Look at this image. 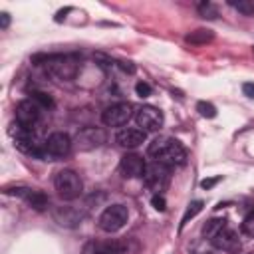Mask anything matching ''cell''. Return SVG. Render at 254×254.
<instances>
[{"instance_id": "6da1fadb", "label": "cell", "mask_w": 254, "mask_h": 254, "mask_svg": "<svg viewBox=\"0 0 254 254\" xmlns=\"http://www.w3.org/2000/svg\"><path fill=\"white\" fill-rule=\"evenodd\" d=\"M149 157L167 167H183L187 163V149L179 139L173 137H155L147 147Z\"/></svg>"}, {"instance_id": "7a4b0ae2", "label": "cell", "mask_w": 254, "mask_h": 254, "mask_svg": "<svg viewBox=\"0 0 254 254\" xmlns=\"http://www.w3.org/2000/svg\"><path fill=\"white\" fill-rule=\"evenodd\" d=\"M34 62L44 65V69L60 81H71L79 71V60L73 54H40L34 56Z\"/></svg>"}, {"instance_id": "3957f363", "label": "cell", "mask_w": 254, "mask_h": 254, "mask_svg": "<svg viewBox=\"0 0 254 254\" xmlns=\"http://www.w3.org/2000/svg\"><path fill=\"white\" fill-rule=\"evenodd\" d=\"M54 187L62 200H75L83 192V183L73 169H62L54 177Z\"/></svg>"}, {"instance_id": "277c9868", "label": "cell", "mask_w": 254, "mask_h": 254, "mask_svg": "<svg viewBox=\"0 0 254 254\" xmlns=\"http://www.w3.org/2000/svg\"><path fill=\"white\" fill-rule=\"evenodd\" d=\"M10 135L14 137V145L16 149H20L22 153H28V155H34V157H46V149H44V143L32 133V129H26L22 127L20 123H12L10 125Z\"/></svg>"}, {"instance_id": "5b68a950", "label": "cell", "mask_w": 254, "mask_h": 254, "mask_svg": "<svg viewBox=\"0 0 254 254\" xmlns=\"http://www.w3.org/2000/svg\"><path fill=\"white\" fill-rule=\"evenodd\" d=\"M143 183L155 194H163L169 189V183H171V167H167L163 163H157V161L149 163L145 173H143Z\"/></svg>"}, {"instance_id": "8992f818", "label": "cell", "mask_w": 254, "mask_h": 254, "mask_svg": "<svg viewBox=\"0 0 254 254\" xmlns=\"http://www.w3.org/2000/svg\"><path fill=\"white\" fill-rule=\"evenodd\" d=\"M127 220H129V208L125 206V204H109L101 214H99V220H97V224H99V228L103 230V232H117V230H121L125 224H127Z\"/></svg>"}, {"instance_id": "52a82bcc", "label": "cell", "mask_w": 254, "mask_h": 254, "mask_svg": "<svg viewBox=\"0 0 254 254\" xmlns=\"http://www.w3.org/2000/svg\"><path fill=\"white\" fill-rule=\"evenodd\" d=\"M107 141V133L103 127H83L75 133L73 145L77 151H93L99 149Z\"/></svg>"}, {"instance_id": "ba28073f", "label": "cell", "mask_w": 254, "mask_h": 254, "mask_svg": "<svg viewBox=\"0 0 254 254\" xmlns=\"http://www.w3.org/2000/svg\"><path fill=\"white\" fill-rule=\"evenodd\" d=\"M131 117H133V105L129 101L113 103L105 107V111L101 113V121L107 127H123Z\"/></svg>"}, {"instance_id": "9c48e42d", "label": "cell", "mask_w": 254, "mask_h": 254, "mask_svg": "<svg viewBox=\"0 0 254 254\" xmlns=\"http://www.w3.org/2000/svg\"><path fill=\"white\" fill-rule=\"evenodd\" d=\"M71 147H73V139H69V135L64 133V131H56V133H52L44 141L46 157H50V159H64V157H67Z\"/></svg>"}, {"instance_id": "30bf717a", "label": "cell", "mask_w": 254, "mask_h": 254, "mask_svg": "<svg viewBox=\"0 0 254 254\" xmlns=\"http://www.w3.org/2000/svg\"><path fill=\"white\" fill-rule=\"evenodd\" d=\"M135 121H137V127L143 129L145 133L147 131H159L163 127V111L153 107V105H141L137 111H135Z\"/></svg>"}, {"instance_id": "8fae6325", "label": "cell", "mask_w": 254, "mask_h": 254, "mask_svg": "<svg viewBox=\"0 0 254 254\" xmlns=\"http://www.w3.org/2000/svg\"><path fill=\"white\" fill-rule=\"evenodd\" d=\"M52 216L64 228H77L81 224V220L85 218V210L77 208V206L62 204V206H54L52 208Z\"/></svg>"}, {"instance_id": "7c38bea8", "label": "cell", "mask_w": 254, "mask_h": 254, "mask_svg": "<svg viewBox=\"0 0 254 254\" xmlns=\"http://www.w3.org/2000/svg\"><path fill=\"white\" fill-rule=\"evenodd\" d=\"M42 107L32 99H22L16 105V123H20L26 129H34V125L40 121Z\"/></svg>"}, {"instance_id": "4fadbf2b", "label": "cell", "mask_w": 254, "mask_h": 254, "mask_svg": "<svg viewBox=\"0 0 254 254\" xmlns=\"http://www.w3.org/2000/svg\"><path fill=\"white\" fill-rule=\"evenodd\" d=\"M147 163L137 153H125L119 161V173L123 179H143Z\"/></svg>"}, {"instance_id": "5bb4252c", "label": "cell", "mask_w": 254, "mask_h": 254, "mask_svg": "<svg viewBox=\"0 0 254 254\" xmlns=\"http://www.w3.org/2000/svg\"><path fill=\"white\" fill-rule=\"evenodd\" d=\"M4 192H6V194H14V196L24 198L34 210H46L48 204H50V198H48L42 190H36V189H28V187H12V189H6Z\"/></svg>"}, {"instance_id": "9a60e30c", "label": "cell", "mask_w": 254, "mask_h": 254, "mask_svg": "<svg viewBox=\"0 0 254 254\" xmlns=\"http://www.w3.org/2000/svg\"><path fill=\"white\" fill-rule=\"evenodd\" d=\"M210 244H212L214 248L224 250V252H230V254H236V252L240 250V238H238V234H236L232 228H228V226H224L222 230H218V232L210 238Z\"/></svg>"}, {"instance_id": "2e32d148", "label": "cell", "mask_w": 254, "mask_h": 254, "mask_svg": "<svg viewBox=\"0 0 254 254\" xmlns=\"http://www.w3.org/2000/svg\"><path fill=\"white\" fill-rule=\"evenodd\" d=\"M81 254H125V246L117 240H89L83 244Z\"/></svg>"}, {"instance_id": "e0dca14e", "label": "cell", "mask_w": 254, "mask_h": 254, "mask_svg": "<svg viewBox=\"0 0 254 254\" xmlns=\"http://www.w3.org/2000/svg\"><path fill=\"white\" fill-rule=\"evenodd\" d=\"M115 139H117V143H119L123 149H137L139 145L145 143L147 133H145L143 129H139V127H125V129H121V131L117 133Z\"/></svg>"}, {"instance_id": "ac0fdd59", "label": "cell", "mask_w": 254, "mask_h": 254, "mask_svg": "<svg viewBox=\"0 0 254 254\" xmlns=\"http://www.w3.org/2000/svg\"><path fill=\"white\" fill-rule=\"evenodd\" d=\"M212 38H214L212 30L198 28V30H194V32H190V34H187V36H185V42H189V44H192V46H202V44L210 42Z\"/></svg>"}, {"instance_id": "d6986e66", "label": "cell", "mask_w": 254, "mask_h": 254, "mask_svg": "<svg viewBox=\"0 0 254 254\" xmlns=\"http://www.w3.org/2000/svg\"><path fill=\"white\" fill-rule=\"evenodd\" d=\"M202 206H204V202H202V200H192V202L187 206V210H185V214H183V218H181V230H183V226H185L190 218H194V216L202 210Z\"/></svg>"}, {"instance_id": "ffe728a7", "label": "cell", "mask_w": 254, "mask_h": 254, "mask_svg": "<svg viewBox=\"0 0 254 254\" xmlns=\"http://www.w3.org/2000/svg\"><path fill=\"white\" fill-rule=\"evenodd\" d=\"M224 226H226V220H224V218H210V220L202 226V234L208 236V238H212V236H214L218 230H222Z\"/></svg>"}, {"instance_id": "44dd1931", "label": "cell", "mask_w": 254, "mask_h": 254, "mask_svg": "<svg viewBox=\"0 0 254 254\" xmlns=\"http://www.w3.org/2000/svg\"><path fill=\"white\" fill-rule=\"evenodd\" d=\"M228 4L244 16H254V0H228Z\"/></svg>"}, {"instance_id": "7402d4cb", "label": "cell", "mask_w": 254, "mask_h": 254, "mask_svg": "<svg viewBox=\"0 0 254 254\" xmlns=\"http://www.w3.org/2000/svg\"><path fill=\"white\" fill-rule=\"evenodd\" d=\"M30 99L36 101L42 109H50V107H54V99H52L48 93H44V91H34V93L30 95Z\"/></svg>"}, {"instance_id": "603a6c76", "label": "cell", "mask_w": 254, "mask_h": 254, "mask_svg": "<svg viewBox=\"0 0 254 254\" xmlns=\"http://www.w3.org/2000/svg\"><path fill=\"white\" fill-rule=\"evenodd\" d=\"M196 111L206 119H214L216 117V107L212 103H208V101H198L196 103Z\"/></svg>"}, {"instance_id": "cb8c5ba5", "label": "cell", "mask_w": 254, "mask_h": 254, "mask_svg": "<svg viewBox=\"0 0 254 254\" xmlns=\"http://www.w3.org/2000/svg\"><path fill=\"white\" fill-rule=\"evenodd\" d=\"M240 228H242V232H244L246 236L254 238V210H250V212L244 216V220H242Z\"/></svg>"}, {"instance_id": "d4e9b609", "label": "cell", "mask_w": 254, "mask_h": 254, "mask_svg": "<svg viewBox=\"0 0 254 254\" xmlns=\"http://www.w3.org/2000/svg\"><path fill=\"white\" fill-rule=\"evenodd\" d=\"M198 12H200L202 18H208V20H214V18L218 16V10H216L210 2H200V4H198Z\"/></svg>"}, {"instance_id": "484cf974", "label": "cell", "mask_w": 254, "mask_h": 254, "mask_svg": "<svg viewBox=\"0 0 254 254\" xmlns=\"http://www.w3.org/2000/svg\"><path fill=\"white\" fill-rule=\"evenodd\" d=\"M135 93H137L139 97H149V95H151V85H149L147 81H137V83H135Z\"/></svg>"}, {"instance_id": "4316f807", "label": "cell", "mask_w": 254, "mask_h": 254, "mask_svg": "<svg viewBox=\"0 0 254 254\" xmlns=\"http://www.w3.org/2000/svg\"><path fill=\"white\" fill-rule=\"evenodd\" d=\"M151 204H153V208L159 210V212H163V210L167 208V200H165L163 194H153V196H151Z\"/></svg>"}, {"instance_id": "83f0119b", "label": "cell", "mask_w": 254, "mask_h": 254, "mask_svg": "<svg viewBox=\"0 0 254 254\" xmlns=\"http://www.w3.org/2000/svg\"><path fill=\"white\" fill-rule=\"evenodd\" d=\"M220 179H222V177H210V179H202V181H200V187L208 190V189H212V187H214V185H216Z\"/></svg>"}, {"instance_id": "f1b7e54d", "label": "cell", "mask_w": 254, "mask_h": 254, "mask_svg": "<svg viewBox=\"0 0 254 254\" xmlns=\"http://www.w3.org/2000/svg\"><path fill=\"white\" fill-rule=\"evenodd\" d=\"M242 93H244L246 97L254 99V81H246V83H242Z\"/></svg>"}, {"instance_id": "f546056e", "label": "cell", "mask_w": 254, "mask_h": 254, "mask_svg": "<svg viewBox=\"0 0 254 254\" xmlns=\"http://www.w3.org/2000/svg\"><path fill=\"white\" fill-rule=\"evenodd\" d=\"M117 65H119L123 71H127V73H135V65H133L131 62H117Z\"/></svg>"}, {"instance_id": "4dcf8cb0", "label": "cell", "mask_w": 254, "mask_h": 254, "mask_svg": "<svg viewBox=\"0 0 254 254\" xmlns=\"http://www.w3.org/2000/svg\"><path fill=\"white\" fill-rule=\"evenodd\" d=\"M8 26H10V14H8V12H2V14H0V28L6 30Z\"/></svg>"}, {"instance_id": "1f68e13d", "label": "cell", "mask_w": 254, "mask_h": 254, "mask_svg": "<svg viewBox=\"0 0 254 254\" xmlns=\"http://www.w3.org/2000/svg\"><path fill=\"white\" fill-rule=\"evenodd\" d=\"M252 54H254V50H252Z\"/></svg>"}]
</instances>
